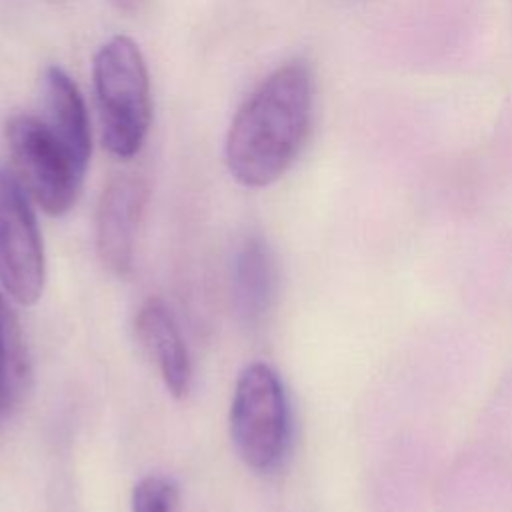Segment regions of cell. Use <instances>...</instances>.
Instances as JSON below:
<instances>
[{"mask_svg":"<svg viewBox=\"0 0 512 512\" xmlns=\"http://www.w3.org/2000/svg\"><path fill=\"white\" fill-rule=\"evenodd\" d=\"M230 438L240 460L256 474H272L290 444V406L284 384L264 362L248 364L230 400Z\"/></svg>","mask_w":512,"mask_h":512,"instance_id":"cell-3","label":"cell"},{"mask_svg":"<svg viewBox=\"0 0 512 512\" xmlns=\"http://www.w3.org/2000/svg\"><path fill=\"white\" fill-rule=\"evenodd\" d=\"M314 112V76L304 60L274 68L238 106L224 142L230 176L246 188L274 184L298 158Z\"/></svg>","mask_w":512,"mask_h":512,"instance_id":"cell-1","label":"cell"},{"mask_svg":"<svg viewBox=\"0 0 512 512\" xmlns=\"http://www.w3.org/2000/svg\"><path fill=\"white\" fill-rule=\"evenodd\" d=\"M110 2L122 10H138V6L142 4V0H110Z\"/></svg>","mask_w":512,"mask_h":512,"instance_id":"cell-12","label":"cell"},{"mask_svg":"<svg viewBox=\"0 0 512 512\" xmlns=\"http://www.w3.org/2000/svg\"><path fill=\"white\" fill-rule=\"evenodd\" d=\"M278 288L276 260L260 234L246 236L232 260V300L244 326H258L272 310Z\"/></svg>","mask_w":512,"mask_h":512,"instance_id":"cell-8","label":"cell"},{"mask_svg":"<svg viewBox=\"0 0 512 512\" xmlns=\"http://www.w3.org/2000/svg\"><path fill=\"white\" fill-rule=\"evenodd\" d=\"M178 488L166 476H146L132 492V512H176Z\"/></svg>","mask_w":512,"mask_h":512,"instance_id":"cell-11","label":"cell"},{"mask_svg":"<svg viewBox=\"0 0 512 512\" xmlns=\"http://www.w3.org/2000/svg\"><path fill=\"white\" fill-rule=\"evenodd\" d=\"M30 384V360L20 322L0 290V426L22 402Z\"/></svg>","mask_w":512,"mask_h":512,"instance_id":"cell-10","label":"cell"},{"mask_svg":"<svg viewBox=\"0 0 512 512\" xmlns=\"http://www.w3.org/2000/svg\"><path fill=\"white\" fill-rule=\"evenodd\" d=\"M136 338L154 360L166 390L174 398H184L192 386V362L180 326L160 298H148L134 318Z\"/></svg>","mask_w":512,"mask_h":512,"instance_id":"cell-7","label":"cell"},{"mask_svg":"<svg viewBox=\"0 0 512 512\" xmlns=\"http://www.w3.org/2000/svg\"><path fill=\"white\" fill-rule=\"evenodd\" d=\"M46 256L36 210L16 172L0 164V286L20 306L40 300Z\"/></svg>","mask_w":512,"mask_h":512,"instance_id":"cell-5","label":"cell"},{"mask_svg":"<svg viewBox=\"0 0 512 512\" xmlns=\"http://www.w3.org/2000/svg\"><path fill=\"white\" fill-rule=\"evenodd\" d=\"M42 102V120L80 160L88 164L92 152L88 110L76 82L58 64H50L42 72Z\"/></svg>","mask_w":512,"mask_h":512,"instance_id":"cell-9","label":"cell"},{"mask_svg":"<svg viewBox=\"0 0 512 512\" xmlns=\"http://www.w3.org/2000/svg\"><path fill=\"white\" fill-rule=\"evenodd\" d=\"M4 136L14 162V172L32 202L50 216L66 214L78 200L88 164L80 160L34 114H12Z\"/></svg>","mask_w":512,"mask_h":512,"instance_id":"cell-4","label":"cell"},{"mask_svg":"<svg viewBox=\"0 0 512 512\" xmlns=\"http://www.w3.org/2000/svg\"><path fill=\"white\" fill-rule=\"evenodd\" d=\"M148 200V186L140 174H114L96 206V252L116 276H128L134 266L138 228Z\"/></svg>","mask_w":512,"mask_h":512,"instance_id":"cell-6","label":"cell"},{"mask_svg":"<svg viewBox=\"0 0 512 512\" xmlns=\"http://www.w3.org/2000/svg\"><path fill=\"white\" fill-rule=\"evenodd\" d=\"M92 84L102 146L118 160L134 158L152 124L150 74L140 46L126 34L108 38L94 54Z\"/></svg>","mask_w":512,"mask_h":512,"instance_id":"cell-2","label":"cell"}]
</instances>
